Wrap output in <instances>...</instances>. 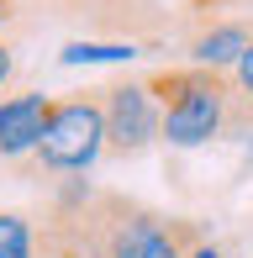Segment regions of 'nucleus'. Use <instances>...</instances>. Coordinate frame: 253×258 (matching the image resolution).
Segmentation results:
<instances>
[{
  "label": "nucleus",
  "mask_w": 253,
  "mask_h": 258,
  "mask_svg": "<svg viewBox=\"0 0 253 258\" xmlns=\"http://www.w3.org/2000/svg\"><path fill=\"white\" fill-rule=\"evenodd\" d=\"M53 201L69 206L85 258H185L206 237L201 221L169 216L126 190H95L90 179H64Z\"/></svg>",
  "instance_id": "obj_1"
},
{
  "label": "nucleus",
  "mask_w": 253,
  "mask_h": 258,
  "mask_svg": "<svg viewBox=\"0 0 253 258\" xmlns=\"http://www.w3.org/2000/svg\"><path fill=\"white\" fill-rule=\"evenodd\" d=\"M143 85L158 100V143L164 148H206L222 137L253 132V100L222 69L169 63L143 74Z\"/></svg>",
  "instance_id": "obj_2"
},
{
  "label": "nucleus",
  "mask_w": 253,
  "mask_h": 258,
  "mask_svg": "<svg viewBox=\"0 0 253 258\" xmlns=\"http://www.w3.org/2000/svg\"><path fill=\"white\" fill-rule=\"evenodd\" d=\"M106 158V111H100V90H69L53 100V116L42 126L32 158L16 163L21 179H85L95 163Z\"/></svg>",
  "instance_id": "obj_3"
},
{
  "label": "nucleus",
  "mask_w": 253,
  "mask_h": 258,
  "mask_svg": "<svg viewBox=\"0 0 253 258\" xmlns=\"http://www.w3.org/2000/svg\"><path fill=\"white\" fill-rule=\"evenodd\" d=\"M100 111H106V158L132 163L158 143V100L148 95L143 79L116 74L111 85H100Z\"/></svg>",
  "instance_id": "obj_4"
},
{
  "label": "nucleus",
  "mask_w": 253,
  "mask_h": 258,
  "mask_svg": "<svg viewBox=\"0 0 253 258\" xmlns=\"http://www.w3.org/2000/svg\"><path fill=\"white\" fill-rule=\"evenodd\" d=\"M48 116H53V95H42V90H11V95H0V163L16 169L21 158H32Z\"/></svg>",
  "instance_id": "obj_5"
},
{
  "label": "nucleus",
  "mask_w": 253,
  "mask_h": 258,
  "mask_svg": "<svg viewBox=\"0 0 253 258\" xmlns=\"http://www.w3.org/2000/svg\"><path fill=\"white\" fill-rule=\"evenodd\" d=\"M253 48V16H211L206 27L185 32V63L232 74L237 58Z\"/></svg>",
  "instance_id": "obj_6"
},
{
  "label": "nucleus",
  "mask_w": 253,
  "mask_h": 258,
  "mask_svg": "<svg viewBox=\"0 0 253 258\" xmlns=\"http://www.w3.org/2000/svg\"><path fill=\"white\" fill-rule=\"evenodd\" d=\"M32 258H85V242H79L64 201H48L42 216L32 221Z\"/></svg>",
  "instance_id": "obj_7"
},
{
  "label": "nucleus",
  "mask_w": 253,
  "mask_h": 258,
  "mask_svg": "<svg viewBox=\"0 0 253 258\" xmlns=\"http://www.w3.org/2000/svg\"><path fill=\"white\" fill-rule=\"evenodd\" d=\"M137 53H143L137 42H106V37L90 42V37H74V42L58 48V63H69V69H74V63H132Z\"/></svg>",
  "instance_id": "obj_8"
},
{
  "label": "nucleus",
  "mask_w": 253,
  "mask_h": 258,
  "mask_svg": "<svg viewBox=\"0 0 253 258\" xmlns=\"http://www.w3.org/2000/svg\"><path fill=\"white\" fill-rule=\"evenodd\" d=\"M32 27V0H0V42H16Z\"/></svg>",
  "instance_id": "obj_9"
},
{
  "label": "nucleus",
  "mask_w": 253,
  "mask_h": 258,
  "mask_svg": "<svg viewBox=\"0 0 253 258\" xmlns=\"http://www.w3.org/2000/svg\"><path fill=\"white\" fill-rule=\"evenodd\" d=\"M16 74H21V53H16V42H0V95H11Z\"/></svg>",
  "instance_id": "obj_10"
},
{
  "label": "nucleus",
  "mask_w": 253,
  "mask_h": 258,
  "mask_svg": "<svg viewBox=\"0 0 253 258\" xmlns=\"http://www.w3.org/2000/svg\"><path fill=\"white\" fill-rule=\"evenodd\" d=\"M48 11V16H64V21H79V11H85V0H32V11Z\"/></svg>",
  "instance_id": "obj_11"
},
{
  "label": "nucleus",
  "mask_w": 253,
  "mask_h": 258,
  "mask_svg": "<svg viewBox=\"0 0 253 258\" xmlns=\"http://www.w3.org/2000/svg\"><path fill=\"white\" fill-rule=\"evenodd\" d=\"M185 258H237V253H232V248H227V242H216V237H211V232H206V237H201V242H195V248H190Z\"/></svg>",
  "instance_id": "obj_12"
},
{
  "label": "nucleus",
  "mask_w": 253,
  "mask_h": 258,
  "mask_svg": "<svg viewBox=\"0 0 253 258\" xmlns=\"http://www.w3.org/2000/svg\"><path fill=\"white\" fill-rule=\"evenodd\" d=\"M232 79H237V90H243V95L253 100V48L237 58V69H232Z\"/></svg>",
  "instance_id": "obj_13"
}]
</instances>
